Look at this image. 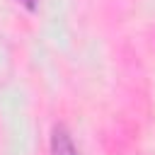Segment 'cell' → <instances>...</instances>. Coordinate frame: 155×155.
Instances as JSON below:
<instances>
[{"instance_id": "cell-1", "label": "cell", "mask_w": 155, "mask_h": 155, "mask_svg": "<svg viewBox=\"0 0 155 155\" xmlns=\"http://www.w3.org/2000/svg\"><path fill=\"white\" fill-rule=\"evenodd\" d=\"M51 145H53V155H78V150H75L70 136H68L65 128H61V126L53 131V140H51Z\"/></svg>"}]
</instances>
